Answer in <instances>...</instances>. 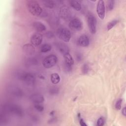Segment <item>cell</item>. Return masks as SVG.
Segmentation results:
<instances>
[{"mask_svg":"<svg viewBox=\"0 0 126 126\" xmlns=\"http://www.w3.org/2000/svg\"><path fill=\"white\" fill-rule=\"evenodd\" d=\"M4 111L18 117H22L24 115V111L22 107L15 104H6L3 106Z\"/></svg>","mask_w":126,"mask_h":126,"instance_id":"6da1fadb","label":"cell"},{"mask_svg":"<svg viewBox=\"0 0 126 126\" xmlns=\"http://www.w3.org/2000/svg\"><path fill=\"white\" fill-rule=\"evenodd\" d=\"M26 5L29 12L34 16H39L42 12V8L36 1L28 0Z\"/></svg>","mask_w":126,"mask_h":126,"instance_id":"7a4b0ae2","label":"cell"},{"mask_svg":"<svg viewBox=\"0 0 126 126\" xmlns=\"http://www.w3.org/2000/svg\"><path fill=\"white\" fill-rule=\"evenodd\" d=\"M58 38L65 42L69 41L71 38V32L70 31L66 28L61 27L57 32Z\"/></svg>","mask_w":126,"mask_h":126,"instance_id":"3957f363","label":"cell"},{"mask_svg":"<svg viewBox=\"0 0 126 126\" xmlns=\"http://www.w3.org/2000/svg\"><path fill=\"white\" fill-rule=\"evenodd\" d=\"M87 22L90 32L93 34L95 33L96 30V19L93 13H88L87 15Z\"/></svg>","mask_w":126,"mask_h":126,"instance_id":"277c9868","label":"cell"},{"mask_svg":"<svg viewBox=\"0 0 126 126\" xmlns=\"http://www.w3.org/2000/svg\"><path fill=\"white\" fill-rule=\"evenodd\" d=\"M57 57L54 54H51L44 59L42 64L45 68H50L54 66L57 63Z\"/></svg>","mask_w":126,"mask_h":126,"instance_id":"5b68a950","label":"cell"},{"mask_svg":"<svg viewBox=\"0 0 126 126\" xmlns=\"http://www.w3.org/2000/svg\"><path fill=\"white\" fill-rule=\"evenodd\" d=\"M27 86H32L35 83V76L31 73L23 72L20 79Z\"/></svg>","mask_w":126,"mask_h":126,"instance_id":"8992f818","label":"cell"},{"mask_svg":"<svg viewBox=\"0 0 126 126\" xmlns=\"http://www.w3.org/2000/svg\"><path fill=\"white\" fill-rule=\"evenodd\" d=\"M68 26L73 31H79L83 29V23L78 18H74L69 22Z\"/></svg>","mask_w":126,"mask_h":126,"instance_id":"52a82bcc","label":"cell"},{"mask_svg":"<svg viewBox=\"0 0 126 126\" xmlns=\"http://www.w3.org/2000/svg\"><path fill=\"white\" fill-rule=\"evenodd\" d=\"M96 12L100 19L103 20L105 15V7L104 1L103 0H100L98 1L96 6Z\"/></svg>","mask_w":126,"mask_h":126,"instance_id":"ba28073f","label":"cell"},{"mask_svg":"<svg viewBox=\"0 0 126 126\" xmlns=\"http://www.w3.org/2000/svg\"><path fill=\"white\" fill-rule=\"evenodd\" d=\"M43 40V36L39 32L34 33L31 37V42L32 45L37 46L42 42Z\"/></svg>","mask_w":126,"mask_h":126,"instance_id":"9c48e42d","label":"cell"},{"mask_svg":"<svg viewBox=\"0 0 126 126\" xmlns=\"http://www.w3.org/2000/svg\"><path fill=\"white\" fill-rule=\"evenodd\" d=\"M8 92L11 95L15 97H21L23 95L22 90L16 86H9L8 88Z\"/></svg>","mask_w":126,"mask_h":126,"instance_id":"30bf717a","label":"cell"},{"mask_svg":"<svg viewBox=\"0 0 126 126\" xmlns=\"http://www.w3.org/2000/svg\"><path fill=\"white\" fill-rule=\"evenodd\" d=\"M55 45L57 50L61 54H62L63 56L69 52V49L68 46L65 43L61 42H57L55 43Z\"/></svg>","mask_w":126,"mask_h":126,"instance_id":"8fae6325","label":"cell"},{"mask_svg":"<svg viewBox=\"0 0 126 126\" xmlns=\"http://www.w3.org/2000/svg\"><path fill=\"white\" fill-rule=\"evenodd\" d=\"M77 43L80 46L87 47L90 43L89 38L87 35L82 34L78 38Z\"/></svg>","mask_w":126,"mask_h":126,"instance_id":"7c38bea8","label":"cell"},{"mask_svg":"<svg viewBox=\"0 0 126 126\" xmlns=\"http://www.w3.org/2000/svg\"><path fill=\"white\" fill-rule=\"evenodd\" d=\"M31 100L35 104L41 103L44 101L43 95L40 94H35L32 95L30 97Z\"/></svg>","mask_w":126,"mask_h":126,"instance_id":"4fadbf2b","label":"cell"},{"mask_svg":"<svg viewBox=\"0 0 126 126\" xmlns=\"http://www.w3.org/2000/svg\"><path fill=\"white\" fill-rule=\"evenodd\" d=\"M23 51L27 55H31L34 54L35 48L32 44H26L23 46Z\"/></svg>","mask_w":126,"mask_h":126,"instance_id":"5bb4252c","label":"cell"},{"mask_svg":"<svg viewBox=\"0 0 126 126\" xmlns=\"http://www.w3.org/2000/svg\"><path fill=\"white\" fill-rule=\"evenodd\" d=\"M32 26L33 28L38 32H42L46 30V28L44 24L41 22H34L33 23Z\"/></svg>","mask_w":126,"mask_h":126,"instance_id":"9a60e30c","label":"cell"},{"mask_svg":"<svg viewBox=\"0 0 126 126\" xmlns=\"http://www.w3.org/2000/svg\"><path fill=\"white\" fill-rule=\"evenodd\" d=\"M70 5L76 11H80L81 9L82 6L81 1L76 0H71L69 1Z\"/></svg>","mask_w":126,"mask_h":126,"instance_id":"2e32d148","label":"cell"},{"mask_svg":"<svg viewBox=\"0 0 126 126\" xmlns=\"http://www.w3.org/2000/svg\"><path fill=\"white\" fill-rule=\"evenodd\" d=\"M64 58V63L69 65L72 66L74 64V60L72 57V56L69 54V53H66V54L63 55Z\"/></svg>","mask_w":126,"mask_h":126,"instance_id":"e0dca14e","label":"cell"},{"mask_svg":"<svg viewBox=\"0 0 126 126\" xmlns=\"http://www.w3.org/2000/svg\"><path fill=\"white\" fill-rule=\"evenodd\" d=\"M60 76L57 73H53L51 74L50 76V80L52 84H57L60 81Z\"/></svg>","mask_w":126,"mask_h":126,"instance_id":"ac0fdd59","label":"cell"},{"mask_svg":"<svg viewBox=\"0 0 126 126\" xmlns=\"http://www.w3.org/2000/svg\"><path fill=\"white\" fill-rule=\"evenodd\" d=\"M61 15L63 18L66 19L69 17L70 11L68 9V7L66 6H63L61 9Z\"/></svg>","mask_w":126,"mask_h":126,"instance_id":"d6986e66","label":"cell"},{"mask_svg":"<svg viewBox=\"0 0 126 126\" xmlns=\"http://www.w3.org/2000/svg\"><path fill=\"white\" fill-rule=\"evenodd\" d=\"M52 49V46L49 44H44L41 46L40 51L42 53H46Z\"/></svg>","mask_w":126,"mask_h":126,"instance_id":"ffe728a7","label":"cell"},{"mask_svg":"<svg viewBox=\"0 0 126 126\" xmlns=\"http://www.w3.org/2000/svg\"><path fill=\"white\" fill-rule=\"evenodd\" d=\"M26 63L28 65H35V64H37L38 63V62L36 59L33 58H30L27 59V60L26 62Z\"/></svg>","mask_w":126,"mask_h":126,"instance_id":"44dd1931","label":"cell"},{"mask_svg":"<svg viewBox=\"0 0 126 126\" xmlns=\"http://www.w3.org/2000/svg\"><path fill=\"white\" fill-rule=\"evenodd\" d=\"M118 20L115 19V20H113L109 22L107 26V29L108 31L110 30L111 29H112L118 23Z\"/></svg>","mask_w":126,"mask_h":126,"instance_id":"7402d4cb","label":"cell"},{"mask_svg":"<svg viewBox=\"0 0 126 126\" xmlns=\"http://www.w3.org/2000/svg\"><path fill=\"white\" fill-rule=\"evenodd\" d=\"M44 5L47 8H53L54 7L55 3L52 0H44L43 1Z\"/></svg>","mask_w":126,"mask_h":126,"instance_id":"603a6c76","label":"cell"},{"mask_svg":"<svg viewBox=\"0 0 126 126\" xmlns=\"http://www.w3.org/2000/svg\"><path fill=\"white\" fill-rule=\"evenodd\" d=\"M49 92V94L51 95H56V94H59V89L57 87L53 86V87L50 88Z\"/></svg>","mask_w":126,"mask_h":126,"instance_id":"cb8c5ba5","label":"cell"},{"mask_svg":"<svg viewBox=\"0 0 126 126\" xmlns=\"http://www.w3.org/2000/svg\"><path fill=\"white\" fill-rule=\"evenodd\" d=\"M122 101H123V100H122V98H119L117 100V101L115 103V108L117 110H119L121 109V106H122Z\"/></svg>","mask_w":126,"mask_h":126,"instance_id":"d4e9b609","label":"cell"},{"mask_svg":"<svg viewBox=\"0 0 126 126\" xmlns=\"http://www.w3.org/2000/svg\"><path fill=\"white\" fill-rule=\"evenodd\" d=\"M114 3L115 1L113 0H109L107 1V8L109 11H111L113 9Z\"/></svg>","mask_w":126,"mask_h":126,"instance_id":"484cf974","label":"cell"},{"mask_svg":"<svg viewBox=\"0 0 126 126\" xmlns=\"http://www.w3.org/2000/svg\"><path fill=\"white\" fill-rule=\"evenodd\" d=\"M89 66L88 65V64L86 63L84 64L82 67V73L84 74H87L88 72H89Z\"/></svg>","mask_w":126,"mask_h":126,"instance_id":"4316f807","label":"cell"},{"mask_svg":"<svg viewBox=\"0 0 126 126\" xmlns=\"http://www.w3.org/2000/svg\"><path fill=\"white\" fill-rule=\"evenodd\" d=\"M105 123V120L103 117H100L99 118L97 121L96 125L98 126H102L104 125Z\"/></svg>","mask_w":126,"mask_h":126,"instance_id":"83f0119b","label":"cell"},{"mask_svg":"<svg viewBox=\"0 0 126 126\" xmlns=\"http://www.w3.org/2000/svg\"><path fill=\"white\" fill-rule=\"evenodd\" d=\"M34 108H35L36 110H37L39 112H42V111H43V110L44 109V107L42 105L40 104V103L35 104Z\"/></svg>","mask_w":126,"mask_h":126,"instance_id":"f1b7e54d","label":"cell"},{"mask_svg":"<svg viewBox=\"0 0 126 126\" xmlns=\"http://www.w3.org/2000/svg\"><path fill=\"white\" fill-rule=\"evenodd\" d=\"M45 35L47 38L49 39H52L55 37L54 33L51 31H47L45 33Z\"/></svg>","mask_w":126,"mask_h":126,"instance_id":"f546056e","label":"cell"},{"mask_svg":"<svg viewBox=\"0 0 126 126\" xmlns=\"http://www.w3.org/2000/svg\"><path fill=\"white\" fill-rule=\"evenodd\" d=\"M64 69L65 70V71H66V72H69L72 70V66L69 65L66 63H64Z\"/></svg>","mask_w":126,"mask_h":126,"instance_id":"4dcf8cb0","label":"cell"},{"mask_svg":"<svg viewBox=\"0 0 126 126\" xmlns=\"http://www.w3.org/2000/svg\"><path fill=\"white\" fill-rule=\"evenodd\" d=\"M79 123H80V125L81 126H87V124L85 123V121H84V120L82 118H80V120H79Z\"/></svg>","mask_w":126,"mask_h":126,"instance_id":"1f68e13d","label":"cell"},{"mask_svg":"<svg viewBox=\"0 0 126 126\" xmlns=\"http://www.w3.org/2000/svg\"><path fill=\"white\" fill-rule=\"evenodd\" d=\"M126 107H124L122 109V114H123L124 116H126Z\"/></svg>","mask_w":126,"mask_h":126,"instance_id":"d6a6232c","label":"cell"}]
</instances>
